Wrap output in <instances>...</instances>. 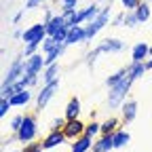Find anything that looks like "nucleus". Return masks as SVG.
<instances>
[{"label":"nucleus","instance_id":"obj_1","mask_svg":"<svg viewBox=\"0 0 152 152\" xmlns=\"http://www.w3.org/2000/svg\"><path fill=\"white\" fill-rule=\"evenodd\" d=\"M131 85H133V80L127 76V78L121 80L118 85L110 87V91H108V106H110V110H121V106L127 102V93H129Z\"/></svg>","mask_w":152,"mask_h":152},{"label":"nucleus","instance_id":"obj_2","mask_svg":"<svg viewBox=\"0 0 152 152\" xmlns=\"http://www.w3.org/2000/svg\"><path fill=\"white\" fill-rule=\"evenodd\" d=\"M110 17H112V4H106V7H102V13L93 19V21H89V23H85V32H87V42L89 40H93L95 36H97L108 23H110Z\"/></svg>","mask_w":152,"mask_h":152},{"label":"nucleus","instance_id":"obj_3","mask_svg":"<svg viewBox=\"0 0 152 152\" xmlns=\"http://www.w3.org/2000/svg\"><path fill=\"white\" fill-rule=\"evenodd\" d=\"M15 135H17V142L23 144V146L36 140V135H38V121H36L34 114H26L23 125H21V129H19Z\"/></svg>","mask_w":152,"mask_h":152},{"label":"nucleus","instance_id":"obj_4","mask_svg":"<svg viewBox=\"0 0 152 152\" xmlns=\"http://www.w3.org/2000/svg\"><path fill=\"white\" fill-rule=\"evenodd\" d=\"M23 74H26V59L23 57H15L9 66V70H7V74H4V78H2V87L15 85Z\"/></svg>","mask_w":152,"mask_h":152},{"label":"nucleus","instance_id":"obj_5","mask_svg":"<svg viewBox=\"0 0 152 152\" xmlns=\"http://www.w3.org/2000/svg\"><path fill=\"white\" fill-rule=\"evenodd\" d=\"M47 36H49V34H47V26H45V23H32V26H28V28L23 30L21 42H23V45H30V42L42 45Z\"/></svg>","mask_w":152,"mask_h":152},{"label":"nucleus","instance_id":"obj_6","mask_svg":"<svg viewBox=\"0 0 152 152\" xmlns=\"http://www.w3.org/2000/svg\"><path fill=\"white\" fill-rule=\"evenodd\" d=\"M57 89H59V80H53L49 85H42V89L36 93V106H38V110H42L53 99V95L57 93Z\"/></svg>","mask_w":152,"mask_h":152},{"label":"nucleus","instance_id":"obj_7","mask_svg":"<svg viewBox=\"0 0 152 152\" xmlns=\"http://www.w3.org/2000/svg\"><path fill=\"white\" fill-rule=\"evenodd\" d=\"M85 127H87V125H85L80 118H72V121L66 123V127H64L61 131H64V135H66L68 142H74L76 137L85 135Z\"/></svg>","mask_w":152,"mask_h":152},{"label":"nucleus","instance_id":"obj_8","mask_svg":"<svg viewBox=\"0 0 152 152\" xmlns=\"http://www.w3.org/2000/svg\"><path fill=\"white\" fill-rule=\"evenodd\" d=\"M45 70V53H36L32 57H26V74L40 76Z\"/></svg>","mask_w":152,"mask_h":152},{"label":"nucleus","instance_id":"obj_9","mask_svg":"<svg viewBox=\"0 0 152 152\" xmlns=\"http://www.w3.org/2000/svg\"><path fill=\"white\" fill-rule=\"evenodd\" d=\"M99 13H102V4H99V2H93V4L83 7V9L78 11V21H80V26H85V23L93 21V19L97 17Z\"/></svg>","mask_w":152,"mask_h":152},{"label":"nucleus","instance_id":"obj_10","mask_svg":"<svg viewBox=\"0 0 152 152\" xmlns=\"http://www.w3.org/2000/svg\"><path fill=\"white\" fill-rule=\"evenodd\" d=\"M68 140H66V135H64V131H49L47 135L42 137V148L45 150H53V148H57V146H61V144H66Z\"/></svg>","mask_w":152,"mask_h":152},{"label":"nucleus","instance_id":"obj_11","mask_svg":"<svg viewBox=\"0 0 152 152\" xmlns=\"http://www.w3.org/2000/svg\"><path fill=\"white\" fill-rule=\"evenodd\" d=\"M87 42V32H85V26H74L68 30V38H66V47H72V45H83Z\"/></svg>","mask_w":152,"mask_h":152},{"label":"nucleus","instance_id":"obj_12","mask_svg":"<svg viewBox=\"0 0 152 152\" xmlns=\"http://www.w3.org/2000/svg\"><path fill=\"white\" fill-rule=\"evenodd\" d=\"M135 116H137V102L135 99H127L121 106V121L125 125H129V123L135 121Z\"/></svg>","mask_w":152,"mask_h":152},{"label":"nucleus","instance_id":"obj_13","mask_svg":"<svg viewBox=\"0 0 152 152\" xmlns=\"http://www.w3.org/2000/svg\"><path fill=\"white\" fill-rule=\"evenodd\" d=\"M150 59V45L135 42L131 49V61H148Z\"/></svg>","mask_w":152,"mask_h":152},{"label":"nucleus","instance_id":"obj_14","mask_svg":"<svg viewBox=\"0 0 152 152\" xmlns=\"http://www.w3.org/2000/svg\"><path fill=\"white\" fill-rule=\"evenodd\" d=\"M102 53H118L125 49V42L118 40V38H104V40L97 45Z\"/></svg>","mask_w":152,"mask_h":152},{"label":"nucleus","instance_id":"obj_15","mask_svg":"<svg viewBox=\"0 0 152 152\" xmlns=\"http://www.w3.org/2000/svg\"><path fill=\"white\" fill-rule=\"evenodd\" d=\"M110 150H114L112 135H97L93 140V152H110Z\"/></svg>","mask_w":152,"mask_h":152},{"label":"nucleus","instance_id":"obj_16","mask_svg":"<svg viewBox=\"0 0 152 152\" xmlns=\"http://www.w3.org/2000/svg\"><path fill=\"white\" fill-rule=\"evenodd\" d=\"M148 72V68H146V61H131L129 66H127V76L135 83L137 78H142V76Z\"/></svg>","mask_w":152,"mask_h":152},{"label":"nucleus","instance_id":"obj_17","mask_svg":"<svg viewBox=\"0 0 152 152\" xmlns=\"http://www.w3.org/2000/svg\"><path fill=\"white\" fill-rule=\"evenodd\" d=\"M93 150V137L89 135H80L72 142V150L70 152H91Z\"/></svg>","mask_w":152,"mask_h":152},{"label":"nucleus","instance_id":"obj_18","mask_svg":"<svg viewBox=\"0 0 152 152\" xmlns=\"http://www.w3.org/2000/svg\"><path fill=\"white\" fill-rule=\"evenodd\" d=\"M80 99L78 97H72L68 104H66V110H64V116L68 118V121H72V118H78L80 116Z\"/></svg>","mask_w":152,"mask_h":152},{"label":"nucleus","instance_id":"obj_19","mask_svg":"<svg viewBox=\"0 0 152 152\" xmlns=\"http://www.w3.org/2000/svg\"><path fill=\"white\" fill-rule=\"evenodd\" d=\"M30 99H32V91L30 89H21V91H17L11 97V104H13V108H23V106L30 104Z\"/></svg>","mask_w":152,"mask_h":152},{"label":"nucleus","instance_id":"obj_20","mask_svg":"<svg viewBox=\"0 0 152 152\" xmlns=\"http://www.w3.org/2000/svg\"><path fill=\"white\" fill-rule=\"evenodd\" d=\"M59 64H51L42 70V85H49L53 80H59Z\"/></svg>","mask_w":152,"mask_h":152},{"label":"nucleus","instance_id":"obj_21","mask_svg":"<svg viewBox=\"0 0 152 152\" xmlns=\"http://www.w3.org/2000/svg\"><path fill=\"white\" fill-rule=\"evenodd\" d=\"M45 26H47V34H49V36H55L61 28H68V26H66V19H64V15H61V13H59V15H55L51 21H49V23H45Z\"/></svg>","mask_w":152,"mask_h":152},{"label":"nucleus","instance_id":"obj_22","mask_svg":"<svg viewBox=\"0 0 152 152\" xmlns=\"http://www.w3.org/2000/svg\"><path fill=\"white\" fill-rule=\"evenodd\" d=\"M112 140H114V148H125L129 142H131V135H129V131L127 129H116L112 133Z\"/></svg>","mask_w":152,"mask_h":152},{"label":"nucleus","instance_id":"obj_23","mask_svg":"<svg viewBox=\"0 0 152 152\" xmlns=\"http://www.w3.org/2000/svg\"><path fill=\"white\" fill-rule=\"evenodd\" d=\"M118 127H121V118L110 116L108 121H104V123H102V135H112V133L116 131Z\"/></svg>","mask_w":152,"mask_h":152},{"label":"nucleus","instance_id":"obj_24","mask_svg":"<svg viewBox=\"0 0 152 152\" xmlns=\"http://www.w3.org/2000/svg\"><path fill=\"white\" fill-rule=\"evenodd\" d=\"M127 78V68H121V70H116V72H112L108 78H106V85H108V89L110 87H114V85H118L121 80H125Z\"/></svg>","mask_w":152,"mask_h":152},{"label":"nucleus","instance_id":"obj_25","mask_svg":"<svg viewBox=\"0 0 152 152\" xmlns=\"http://www.w3.org/2000/svg\"><path fill=\"white\" fill-rule=\"evenodd\" d=\"M150 2L148 0H142V4L135 9V15H137V19H140V23H146L148 19H150Z\"/></svg>","mask_w":152,"mask_h":152},{"label":"nucleus","instance_id":"obj_26","mask_svg":"<svg viewBox=\"0 0 152 152\" xmlns=\"http://www.w3.org/2000/svg\"><path fill=\"white\" fill-rule=\"evenodd\" d=\"M64 51H66V45H59L57 49H53L51 53H47V55H45V68L51 66V64H57V59L64 55Z\"/></svg>","mask_w":152,"mask_h":152},{"label":"nucleus","instance_id":"obj_27","mask_svg":"<svg viewBox=\"0 0 152 152\" xmlns=\"http://www.w3.org/2000/svg\"><path fill=\"white\" fill-rule=\"evenodd\" d=\"M85 135H89V137H97V135H102V123H95V121H91V123H87V127H85Z\"/></svg>","mask_w":152,"mask_h":152},{"label":"nucleus","instance_id":"obj_28","mask_svg":"<svg viewBox=\"0 0 152 152\" xmlns=\"http://www.w3.org/2000/svg\"><path fill=\"white\" fill-rule=\"evenodd\" d=\"M23 118H26V114H15V116H11V121H9V129H11V133H17L19 129H21Z\"/></svg>","mask_w":152,"mask_h":152},{"label":"nucleus","instance_id":"obj_29","mask_svg":"<svg viewBox=\"0 0 152 152\" xmlns=\"http://www.w3.org/2000/svg\"><path fill=\"white\" fill-rule=\"evenodd\" d=\"M57 47H59V42H57L53 36H47V38H45V42L40 45V53H45V55H47V53H51V51H53V49H57Z\"/></svg>","mask_w":152,"mask_h":152},{"label":"nucleus","instance_id":"obj_30","mask_svg":"<svg viewBox=\"0 0 152 152\" xmlns=\"http://www.w3.org/2000/svg\"><path fill=\"white\" fill-rule=\"evenodd\" d=\"M66 123H68L66 116H55V118L51 121V125H49V131H61V129L66 127Z\"/></svg>","mask_w":152,"mask_h":152},{"label":"nucleus","instance_id":"obj_31","mask_svg":"<svg viewBox=\"0 0 152 152\" xmlns=\"http://www.w3.org/2000/svg\"><path fill=\"white\" fill-rule=\"evenodd\" d=\"M13 104H11V97H0V118H7V114L11 112Z\"/></svg>","mask_w":152,"mask_h":152},{"label":"nucleus","instance_id":"obj_32","mask_svg":"<svg viewBox=\"0 0 152 152\" xmlns=\"http://www.w3.org/2000/svg\"><path fill=\"white\" fill-rule=\"evenodd\" d=\"M140 26V19L135 15V11H127V17H125V28H137Z\"/></svg>","mask_w":152,"mask_h":152},{"label":"nucleus","instance_id":"obj_33","mask_svg":"<svg viewBox=\"0 0 152 152\" xmlns=\"http://www.w3.org/2000/svg\"><path fill=\"white\" fill-rule=\"evenodd\" d=\"M125 17H127V11L123 9V11H121L116 17L112 19V26H114V28H125Z\"/></svg>","mask_w":152,"mask_h":152},{"label":"nucleus","instance_id":"obj_34","mask_svg":"<svg viewBox=\"0 0 152 152\" xmlns=\"http://www.w3.org/2000/svg\"><path fill=\"white\" fill-rule=\"evenodd\" d=\"M38 49H40V45H34V42L23 45V57H32V55H36Z\"/></svg>","mask_w":152,"mask_h":152},{"label":"nucleus","instance_id":"obj_35","mask_svg":"<svg viewBox=\"0 0 152 152\" xmlns=\"http://www.w3.org/2000/svg\"><path fill=\"white\" fill-rule=\"evenodd\" d=\"M121 4H123L125 11H135L142 4V0H121Z\"/></svg>","mask_w":152,"mask_h":152},{"label":"nucleus","instance_id":"obj_36","mask_svg":"<svg viewBox=\"0 0 152 152\" xmlns=\"http://www.w3.org/2000/svg\"><path fill=\"white\" fill-rule=\"evenodd\" d=\"M78 9V0H61V13L64 11H76Z\"/></svg>","mask_w":152,"mask_h":152},{"label":"nucleus","instance_id":"obj_37","mask_svg":"<svg viewBox=\"0 0 152 152\" xmlns=\"http://www.w3.org/2000/svg\"><path fill=\"white\" fill-rule=\"evenodd\" d=\"M99 55H102L99 47H95V49H93L91 53H87V64H89V66H93V64H95V59H97Z\"/></svg>","mask_w":152,"mask_h":152},{"label":"nucleus","instance_id":"obj_38","mask_svg":"<svg viewBox=\"0 0 152 152\" xmlns=\"http://www.w3.org/2000/svg\"><path fill=\"white\" fill-rule=\"evenodd\" d=\"M47 0H26V9H36V7H42Z\"/></svg>","mask_w":152,"mask_h":152},{"label":"nucleus","instance_id":"obj_39","mask_svg":"<svg viewBox=\"0 0 152 152\" xmlns=\"http://www.w3.org/2000/svg\"><path fill=\"white\" fill-rule=\"evenodd\" d=\"M13 38H15V40H21V38H23V30L21 28H15L13 30Z\"/></svg>","mask_w":152,"mask_h":152},{"label":"nucleus","instance_id":"obj_40","mask_svg":"<svg viewBox=\"0 0 152 152\" xmlns=\"http://www.w3.org/2000/svg\"><path fill=\"white\" fill-rule=\"evenodd\" d=\"M55 15H53V11H49V9H45V19H42V23H49L51 19H53Z\"/></svg>","mask_w":152,"mask_h":152},{"label":"nucleus","instance_id":"obj_41","mask_svg":"<svg viewBox=\"0 0 152 152\" xmlns=\"http://www.w3.org/2000/svg\"><path fill=\"white\" fill-rule=\"evenodd\" d=\"M21 17H23V11H19V13L13 17V23H19V21H21Z\"/></svg>","mask_w":152,"mask_h":152},{"label":"nucleus","instance_id":"obj_42","mask_svg":"<svg viewBox=\"0 0 152 152\" xmlns=\"http://www.w3.org/2000/svg\"><path fill=\"white\" fill-rule=\"evenodd\" d=\"M30 76H32V74H30ZM36 85H38V76H32V78H30V89L36 87Z\"/></svg>","mask_w":152,"mask_h":152},{"label":"nucleus","instance_id":"obj_43","mask_svg":"<svg viewBox=\"0 0 152 152\" xmlns=\"http://www.w3.org/2000/svg\"><path fill=\"white\" fill-rule=\"evenodd\" d=\"M146 68H148V70H152V47H150V59L146 61Z\"/></svg>","mask_w":152,"mask_h":152},{"label":"nucleus","instance_id":"obj_44","mask_svg":"<svg viewBox=\"0 0 152 152\" xmlns=\"http://www.w3.org/2000/svg\"><path fill=\"white\" fill-rule=\"evenodd\" d=\"M34 152H45V148H38V150H34Z\"/></svg>","mask_w":152,"mask_h":152},{"label":"nucleus","instance_id":"obj_45","mask_svg":"<svg viewBox=\"0 0 152 152\" xmlns=\"http://www.w3.org/2000/svg\"><path fill=\"white\" fill-rule=\"evenodd\" d=\"M148 2H152V0H148Z\"/></svg>","mask_w":152,"mask_h":152},{"label":"nucleus","instance_id":"obj_46","mask_svg":"<svg viewBox=\"0 0 152 152\" xmlns=\"http://www.w3.org/2000/svg\"><path fill=\"white\" fill-rule=\"evenodd\" d=\"M91 152H93V150H91Z\"/></svg>","mask_w":152,"mask_h":152}]
</instances>
